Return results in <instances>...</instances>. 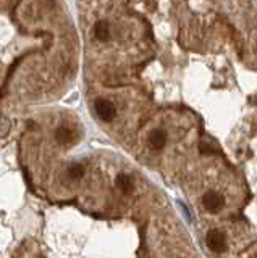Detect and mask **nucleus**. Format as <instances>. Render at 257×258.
I'll return each instance as SVG.
<instances>
[{
	"label": "nucleus",
	"instance_id": "f257e3e1",
	"mask_svg": "<svg viewBox=\"0 0 257 258\" xmlns=\"http://www.w3.org/2000/svg\"><path fill=\"white\" fill-rule=\"evenodd\" d=\"M94 108H96L97 117L102 121H112L117 117V108H115V105L106 99H97L96 103H94Z\"/></svg>",
	"mask_w": 257,
	"mask_h": 258
},
{
	"label": "nucleus",
	"instance_id": "f03ea898",
	"mask_svg": "<svg viewBox=\"0 0 257 258\" xmlns=\"http://www.w3.org/2000/svg\"><path fill=\"white\" fill-rule=\"evenodd\" d=\"M206 244L212 252H215V254H222V252L227 249V239H225V234L220 233V231H217V229L207 233Z\"/></svg>",
	"mask_w": 257,
	"mask_h": 258
},
{
	"label": "nucleus",
	"instance_id": "7ed1b4c3",
	"mask_svg": "<svg viewBox=\"0 0 257 258\" xmlns=\"http://www.w3.org/2000/svg\"><path fill=\"white\" fill-rule=\"evenodd\" d=\"M202 205H204V208H206L207 212L215 213V212H218V210L223 208V205H225V197L222 196V194L212 192V191H211V192L204 194V197H202Z\"/></svg>",
	"mask_w": 257,
	"mask_h": 258
},
{
	"label": "nucleus",
	"instance_id": "20e7f679",
	"mask_svg": "<svg viewBox=\"0 0 257 258\" xmlns=\"http://www.w3.org/2000/svg\"><path fill=\"white\" fill-rule=\"evenodd\" d=\"M167 142V133L162 129H154L149 134V147L152 150H162Z\"/></svg>",
	"mask_w": 257,
	"mask_h": 258
},
{
	"label": "nucleus",
	"instance_id": "39448f33",
	"mask_svg": "<svg viewBox=\"0 0 257 258\" xmlns=\"http://www.w3.org/2000/svg\"><path fill=\"white\" fill-rule=\"evenodd\" d=\"M94 36L101 42H106L110 39V26L107 21H99V23H96V26H94Z\"/></svg>",
	"mask_w": 257,
	"mask_h": 258
},
{
	"label": "nucleus",
	"instance_id": "423d86ee",
	"mask_svg": "<svg viewBox=\"0 0 257 258\" xmlns=\"http://www.w3.org/2000/svg\"><path fill=\"white\" fill-rule=\"evenodd\" d=\"M55 139H57V142H59V144H68V142L73 140V131L65 128V126H62V128L57 129Z\"/></svg>",
	"mask_w": 257,
	"mask_h": 258
},
{
	"label": "nucleus",
	"instance_id": "0eeeda50",
	"mask_svg": "<svg viewBox=\"0 0 257 258\" xmlns=\"http://www.w3.org/2000/svg\"><path fill=\"white\" fill-rule=\"evenodd\" d=\"M117 186H118L120 191L129 192L131 189H133V179H131L129 176H127V175H120L117 178Z\"/></svg>",
	"mask_w": 257,
	"mask_h": 258
},
{
	"label": "nucleus",
	"instance_id": "6e6552de",
	"mask_svg": "<svg viewBox=\"0 0 257 258\" xmlns=\"http://www.w3.org/2000/svg\"><path fill=\"white\" fill-rule=\"evenodd\" d=\"M68 176H70L73 181H78V179H81L85 176V168L80 163H75L73 166H70V170H68Z\"/></svg>",
	"mask_w": 257,
	"mask_h": 258
},
{
	"label": "nucleus",
	"instance_id": "1a4fd4ad",
	"mask_svg": "<svg viewBox=\"0 0 257 258\" xmlns=\"http://www.w3.org/2000/svg\"><path fill=\"white\" fill-rule=\"evenodd\" d=\"M199 150H201L202 154H212V152H214V149H211V147H209V145L206 144V142L199 145Z\"/></svg>",
	"mask_w": 257,
	"mask_h": 258
}]
</instances>
